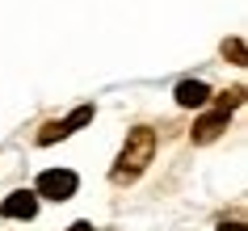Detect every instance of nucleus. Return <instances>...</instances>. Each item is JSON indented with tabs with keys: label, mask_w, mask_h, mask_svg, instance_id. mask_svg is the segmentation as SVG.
<instances>
[{
	"label": "nucleus",
	"mask_w": 248,
	"mask_h": 231,
	"mask_svg": "<svg viewBox=\"0 0 248 231\" xmlns=\"http://www.w3.org/2000/svg\"><path fill=\"white\" fill-rule=\"evenodd\" d=\"M152 155H156V130L152 126H135L122 143V152H118V164L109 172L114 185H131V181L143 177V168L152 164Z\"/></svg>",
	"instance_id": "1"
},
{
	"label": "nucleus",
	"mask_w": 248,
	"mask_h": 231,
	"mask_svg": "<svg viewBox=\"0 0 248 231\" xmlns=\"http://www.w3.org/2000/svg\"><path fill=\"white\" fill-rule=\"evenodd\" d=\"M76 185H80V177L76 172H67V168H51V172H42L38 177V198H51V202H67L72 193H76Z\"/></svg>",
	"instance_id": "2"
},
{
	"label": "nucleus",
	"mask_w": 248,
	"mask_h": 231,
	"mask_svg": "<svg viewBox=\"0 0 248 231\" xmlns=\"http://www.w3.org/2000/svg\"><path fill=\"white\" fill-rule=\"evenodd\" d=\"M84 122H93V105H80V109H72L63 122H46V126L38 130V143L46 147V143H55V139H67V135H72L76 126H84Z\"/></svg>",
	"instance_id": "3"
},
{
	"label": "nucleus",
	"mask_w": 248,
	"mask_h": 231,
	"mask_svg": "<svg viewBox=\"0 0 248 231\" xmlns=\"http://www.w3.org/2000/svg\"><path fill=\"white\" fill-rule=\"evenodd\" d=\"M0 215H4V218H34V215H38V193H34V189L9 193V198L0 202Z\"/></svg>",
	"instance_id": "4"
},
{
	"label": "nucleus",
	"mask_w": 248,
	"mask_h": 231,
	"mask_svg": "<svg viewBox=\"0 0 248 231\" xmlns=\"http://www.w3.org/2000/svg\"><path fill=\"white\" fill-rule=\"evenodd\" d=\"M227 109H215V114H206L202 118V122H194V143H215L223 135V130H227Z\"/></svg>",
	"instance_id": "5"
},
{
	"label": "nucleus",
	"mask_w": 248,
	"mask_h": 231,
	"mask_svg": "<svg viewBox=\"0 0 248 231\" xmlns=\"http://www.w3.org/2000/svg\"><path fill=\"white\" fill-rule=\"evenodd\" d=\"M177 101H181L185 109H202V105L210 101V89L202 80H181V84H177Z\"/></svg>",
	"instance_id": "6"
},
{
	"label": "nucleus",
	"mask_w": 248,
	"mask_h": 231,
	"mask_svg": "<svg viewBox=\"0 0 248 231\" xmlns=\"http://www.w3.org/2000/svg\"><path fill=\"white\" fill-rule=\"evenodd\" d=\"M240 101H244V89H227V92L219 97V109H227V114H232V109H235Z\"/></svg>",
	"instance_id": "7"
},
{
	"label": "nucleus",
	"mask_w": 248,
	"mask_h": 231,
	"mask_svg": "<svg viewBox=\"0 0 248 231\" xmlns=\"http://www.w3.org/2000/svg\"><path fill=\"white\" fill-rule=\"evenodd\" d=\"M223 55H232L235 63H244V42H240V38H232V42H223Z\"/></svg>",
	"instance_id": "8"
},
{
	"label": "nucleus",
	"mask_w": 248,
	"mask_h": 231,
	"mask_svg": "<svg viewBox=\"0 0 248 231\" xmlns=\"http://www.w3.org/2000/svg\"><path fill=\"white\" fill-rule=\"evenodd\" d=\"M219 231H244V223H223Z\"/></svg>",
	"instance_id": "9"
},
{
	"label": "nucleus",
	"mask_w": 248,
	"mask_h": 231,
	"mask_svg": "<svg viewBox=\"0 0 248 231\" xmlns=\"http://www.w3.org/2000/svg\"><path fill=\"white\" fill-rule=\"evenodd\" d=\"M67 231H93V223H72Z\"/></svg>",
	"instance_id": "10"
}]
</instances>
